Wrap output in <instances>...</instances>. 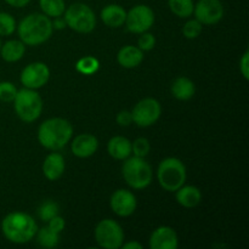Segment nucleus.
Listing matches in <instances>:
<instances>
[{"label": "nucleus", "instance_id": "nucleus-1", "mask_svg": "<svg viewBox=\"0 0 249 249\" xmlns=\"http://www.w3.org/2000/svg\"><path fill=\"white\" fill-rule=\"evenodd\" d=\"M19 39L24 45L38 46L48 41L53 32L50 17L44 14H31L17 26Z\"/></svg>", "mask_w": 249, "mask_h": 249}, {"label": "nucleus", "instance_id": "nucleus-2", "mask_svg": "<svg viewBox=\"0 0 249 249\" xmlns=\"http://www.w3.org/2000/svg\"><path fill=\"white\" fill-rule=\"evenodd\" d=\"M73 136V126L67 119L50 118L40 124L38 140L43 147L50 151H58L65 147Z\"/></svg>", "mask_w": 249, "mask_h": 249}, {"label": "nucleus", "instance_id": "nucleus-3", "mask_svg": "<svg viewBox=\"0 0 249 249\" xmlns=\"http://www.w3.org/2000/svg\"><path fill=\"white\" fill-rule=\"evenodd\" d=\"M1 231L7 241L16 245H23L36 237L38 225L29 214L15 212L2 219Z\"/></svg>", "mask_w": 249, "mask_h": 249}, {"label": "nucleus", "instance_id": "nucleus-4", "mask_svg": "<svg viewBox=\"0 0 249 249\" xmlns=\"http://www.w3.org/2000/svg\"><path fill=\"white\" fill-rule=\"evenodd\" d=\"M186 177V167L179 158L168 157L158 165V182L168 192L178 191L185 184Z\"/></svg>", "mask_w": 249, "mask_h": 249}, {"label": "nucleus", "instance_id": "nucleus-5", "mask_svg": "<svg viewBox=\"0 0 249 249\" xmlns=\"http://www.w3.org/2000/svg\"><path fill=\"white\" fill-rule=\"evenodd\" d=\"M122 174L126 184L134 190H143L152 182V168L145 158L128 157L124 160Z\"/></svg>", "mask_w": 249, "mask_h": 249}, {"label": "nucleus", "instance_id": "nucleus-6", "mask_svg": "<svg viewBox=\"0 0 249 249\" xmlns=\"http://www.w3.org/2000/svg\"><path fill=\"white\" fill-rule=\"evenodd\" d=\"M15 111L18 118L24 123H33L43 112V100L33 89L18 90L14 101Z\"/></svg>", "mask_w": 249, "mask_h": 249}, {"label": "nucleus", "instance_id": "nucleus-7", "mask_svg": "<svg viewBox=\"0 0 249 249\" xmlns=\"http://www.w3.org/2000/svg\"><path fill=\"white\" fill-rule=\"evenodd\" d=\"M65 21L68 28L77 33L88 34L96 27V16L91 7L84 2H74L65 10Z\"/></svg>", "mask_w": 249, "mask_h": 249}, {"label": "nucleus", "instance_id": "nucleus-8", "mask_svg": "<svg viewBox=\"0 0 249 249\" xmlns=\"http://www.w3.org/2000/svg\"><path fill=\"white\" fill-rule=\"evenodd\" d=\"M95 240L105 249H118L124 243V232L122 226L112 219H105L95 229Z\"/></svg>", "mask_w": 249, "mask_h": 249}, {"label": "nucleus", "instance_id": "nucleus-9", "mask_svg": "<svg viewBox=\"0 0 249 249\" xmlns=\"http://www.w3.org/2000/svg\"><path fill=\"white\" fill-rule=\"evenodd\" d=\"M160 114H162V106L157 100L152 97L139 101L131 111L133 122L141 128L153 125L160 119Z\"/></svg>", "mask_w": 249, "mask_h": 249}, {"label": "nucleus", "instance_id": "nucleus-10", "mask_svg": "<svg viewBox=\"0 0 249 249\" xmlns=\"http://www.w3.org/2000/svg\"><path fill=\"white\" fill-rule=\"evenodd\" d=\"M155 23V12L147 5H136L126 12L125 24L129 32L141 34L152 28Z\"/></svg>", "mask_w": 249, "mask_h": 249}, {"label": "nucleus", "instance_id": "nucleus-11", "mask_svg": "<svg viewBox=\"0 0 249 249\" xmlns=\"http://www.w3.org/2000/svg\"><path fill=\"white\" fill-rule=\"evenodd\" d=\"M50 78V70L44 62L29 63L21 73V83L28 89H40Z\"/></svg>", "mask_w": 249, "mask_h": 249}, {"label": "nucleus", "instance_id": "nucleus-12", "mask_svg": "<svg viewBox=\"0 0 249 249\" xmlns=\"http://www.w3.org/2000/svg\"><path fill=\"white\" fill-rule=\"evenodd\" d=\"M194 14L202 24L212 26L224 17V6L220 0H198L194 7Z\"/></svg>", "mask_w": 249, "mask_h": 249}, {"label": "nucleus", "instance_id": "nucleus-13", "mask_svg": "<svg viewBox=\"0 0 249 249\" xmlns=\"http://www.w3.org/2000/svg\"><path fill=\"white\" fill-rule=\"evenodd\" d=\"M109 206L117 215L126 218L136 211L138 202H136V197L133 192L129 190L121 189L114 191V194L111 196Z\"/></svg>", "mask_w": 249, "mask_h": 249}, {"label": "nucleus", "instance_id": "nucleus-14", "mask_svg": "<svg viewBox=\"0 0 249 249\" xmlns=\"http://www.w3.org/2000/svg\"><path fill=\"white\" fill-rule=\"evenodd\" d=\"M179 240L175 230L170 226H160L150 237L151 249H177Z\"/></svg>", "mask_w": 249, "mask_h": 249}, {"label": "nucleus", "instance_id": "nucleus-15", "mask_svg": "<svg viewBox=\"0 0 249 249\" xmlns=\"http://www.w3.org/2000/svg\"><path fill=\"white\" fill-rule=\"evenodd\" d=\"M72 152L78 158L91 157L99 148V141L91 134H80L72 141Z\"/></svg>", "mask_w": 249, "mask_h": 249}, {"label": "nucleus", "instance_id": "nucleus-16", "mask_svg": "<svg viewBox=\"0 0 249 249\" xmlns=\"http://www.w3.org/2000/svg\"><path fill=\"white\" fill-rule=\"evenodd\" d=\"M65 168L66 163L63 156L53 151L44 160L43 174L50 181H55V180H58L62 177L63 173H65Z\"/></svg>", "mask_w": 249, "mask_h": 249}, {"label": "nucleus", "instance_id": "nucleus-17", "mask_svg": "<svg viewBox=\"0 0 249 249\" xmlns=\"http://www.w3.org/2000/svg\"><path fill=\"white\" fill-rule=\"evenodd\" d=\"M126 11L118 4H109L101 10V19L109 28H119L125 23Z\"/></svg>", "mask_w": 249, "mask_h": 249}, {"label": "nucleus", "instance_id": "nucleus-18", "mask_svg": "<svg viewBox=\"0 0 249 249\" xmlns=\"http://www.w3.org/2000/svg\"><path fill=\"white\" fill-rule=\"evenodd\" d=\"M142 60L143 51L140 50L138 46L133 45L123 46L117 55V61H118L119 65L124 68H128V70L138 67L142 62Z\"/></svg>", "mask_w": 249, "mask_h": 249}, {"label": "nucleus", "instance_id": "nucleus-19", "mask_svg": "<svg viewBox=\"0 0 249 249\" xmlns=\"http://www.w3.org/2000/svg\"><path fill=\"white\" fill-rule=\"evenodd\" d=\"M107 151L114 160H124L131 155V141L124 136H114L107 143Z\"/></svg>", "mask_w": 249, "mask_h": 249}, {"label": "nucleus", "instance_id": "nucleus-20", "mask_svg": "<svg viewBox=\"0 0 249 249\" xmlns=\"http://www.w3.org/2000/svg\"><path fill=\"white\" fill-rule=\"evenodd\" d=\"M177 192V201L180 206L185 208H195L198 206L202 201V192L198 187L187 185H182Z\"/></svg>", "mask_w": 249, "mask_h": 249}, {"label": "nucleus", "instance_id": "nucleus-21", "mask_svg": "<svg viewBox=\"0 0 249 249\" xmlns=\"http://www.w3.org/2000/svg\"><path fill=\"white\" fill-rule=\"evenodd\" d=\"M195 92H196V87L189 78L179 77L173 82L172 94L175 99L180 100V101H187L194 97Z\"/></svg>", "mask_w": 249, "mask_h": 249}, {"label": "nucleus", "instance_id": "nucleus-22", "mask_svg": "<svg viewBox=\"0 0 249 249\" xmlns=\"http://www.w3.org/2000/svg\"><path fill=\"white\" fill-rule=\"evenodd\" d=\"M26 51V45L21 40H9L1 44L0 55L6 62H17L21 60Z\"/></svg>", "mask_w": 249, "mask_h": 249}, {"label": "nucleus", "instance_id": "nucleus-23", "mask_svg": "<svg viewBox=\"0 0 249 249\" xmlns=\"http://www.w3.org/2000/svg\"><path fill=\"white\" fill-rule=\"evenodd\" d=\"M168 6L175 16L189 18L194 14V0H168Z\"/></svg>", "mask_w": 249, "mask_h": 249}, {"label": "nucleus", "instance_id": "nucleus-24", "mask_svg": "<svg viewBox=\"0 0 249 249\" xmlns=\"http://www.w3.org/2000/svg\"><path fill=\"white\" fill-rule=\"evenodd\" d=\"M39 6L44 15L55 18L65 14L66 2L65 0H39Z\"/></svg>", "mask_w": 249, "mask_h": 249}, {"label": "nucleus", "instance_id": "nucleus-25", "mask_svg": "<svg viewBox=\"0 0 249 249\" xmlns=\"http://www.w3.org/2000/svg\"><path fill=\"white\" fill-rule=\"evenodd\" d=\"M36 241L43 248H55L60 242V233L51 230L49 226L36 231Z\"/></svg>", "mask_w": 249, "mask_h": 249}, {"label": "nucleus", "instance_id": "nucleus-26", "mask_svg": "<svg viewBox=\"0 0 249 249\" xmlns=\"http://www.w3.org/2000/svg\"><path fill=\"white\" fill-rule=\"evenodd\" d=\"M100 62L97 58L92 57V56H84V57L79 58L75 63V70L79 73L84 75H91L99 71Z\"/></svg>", "mask_w": 249, "mask_h": 249}, {"label": "nucleus", "instance_id": "nucleus-27", "mask_svg": "<svg viewBox=\"0 0 249 249\" xmlns=\"http://www.w3.org/2000/svg\"><path fill=\"white\" fill-rule=\"evenodd\" d=\"M58 212H60L58 204L56 203V202L49 199V201H45L40 207H39L38 215L39 218H40V220L48 223V221L50 220V219H53V216L58 215Z\"/></svg>", "mask_w": 249, "mask_h": 249}, {"label": "nucleus", "instance_id": "nucleus-28", "mask_svg": "<svg viewBox=\"0 0 249 249\" xmlns=\"http://www.w3.org/2000/svg\"><path fill=\"white\" fill-rule=\"evenodd\" d=\"M16 31V21L7 12H0V36H9Z\"/></svg>", "mask_w": 249, "mask_h": 249}, {"label": "nucleus", "instance_id": "nucleus-29", "mask_svg": "<svg viewBox=\"0 0 249 249\" xmlns=\"http://www.w3.org/2000/svg\"><path fill=\"white\" fill-rule=\"evenodd\" d=\"M151 145L150 141L145 138H139L131 143V153H134V156L136 157L145 158L146 156L150 153Z\"/></svg>", "mask_w": 249, "mask_h": 249}, {"label": "nucleus", "instance_id": "nucleus-30", "mask_svg": "<svg viewBox=\"0 0 249 249\" xmlns=\"http://www.w3.org/2000/svg\"><path fill=\"white\" fill-rule=\"evenodd\" d=\"M202 26L203 24L199 21H197L196 18L190 19L182 27V34L187 39H196L202 33Z\"/></svg>", "mask_w": 249, "mask_h": 249}, {"label": "nucleus", "instance_id": "nucleus-31", "mask_svg": "<svg viewBox=\"0 0 249 249\" xmlns=\"http://www.w3.org/2000/svg\"><path fill=\"white\" fill-rule=\"evenodd\" d=\"M17 88L11 82H1L0 83V101L2 102H12L16 97Z\"/></svg>", "mask_w": 249, "mask_h": 249}, {"label": "nucleus", "instance_id": "nucleus-32", "mask_svg": "<svg viewBox=\"0 0 249 249\" xmlns=\"http://www.w3.org/2000/svg\"><path fill=\"white\" fill-rule=\"evenodd\" d=\"M156 45V38L153 34L147 33H141L140 38L138 40V48L142 51H150L155 48Z\"/></svg>", "mask_w": 249, "mask_h": 249}, {"label": "nucleus", "instance_id": "nucleus-33", "mask_svg": "<svg viewBox=\"0 0 249 249\" xmlns=\"http://www.w3.org/2000/svg\"><path fill=\"white\" fill-rule=\"evenodd\" d=\"M48 226L51 229V230L55 231V232L61 233L63 231V229H65V226H66L65 219H63L62 216H60V215L53 216V219H50V220L48 221Z\"/></svg>", "mask_w": 249, "mask_h": 249}, {"label": "nucleus", "instance_id": "nucleus-34", "mask_svg": "<svg viewBox=\"0 0 249 249\" xmlns=\"http://www.w3.org/2000/svg\"><path fill=\"white\" fill-rule=\"evenodd\" d=\"M240 72L246 80L249 79V51H246L241 57Z\"/></svg>", "mask_w": 249, "mask_h": 249}, {"label": "nucleus", "instance_id": "nucleus-35", "mask_svg": "<svg viewBox=\"0 0 249 249\" xmlns=\"http://www.w3.org/2000/svg\"><path fill=\"white\" fill-rule=\"evenodd\" d=\"M117 123L121 126H129L133 123V116L129 111H121L117 114Z\"/></svg>", "mask_w": 249, "mask_h": 249}, {"label": "nucleus", "instance_id": "nucleus-36", "mask_svg": "<svg viewBox=\"0 0 249 249\" xmlns=\"http://www.w3.org/2000/svg\"><path fill=\"white\" fill-rule=\"evenodd\" d=\"M29 1H31V0H5V2H6V4H9L10 6L18 7V9H21V7H24L26 5H28Z\"/></svg>", "mask_w": 249, "mask_h": 249}, {"label": "nucleus", "instance_id": "nucleus-37", "mask_svg": "<svg viewBox=\"0 0 249 249\" xmlns=\"http://www.w3.org/2000/svg\"><path fill=\"white\" fill-rule=\"evenodd\" d=\"M51 22H53V28L58 29V31H60V29H63V28H65V27H67L65 18H62V16L55 17V19H53V21H51Z\"/></svg>", "mask_w": 249, "mask_h": 249}, {"label": "nucleus", "instance_id": "nucleus-38", "mask_svg": "<svg viewBox=\"0 0 249 249\" xmlns=\"http://www.w3.org/2000/svg\"><path fill=\"white\" fill-rule=\"evenodd\" d=\"M121 248H123V249H142V245L139 242H136V241H131V242L123 243Z\"/></svg>", "mask_w": 249, "mask_h": 249}, {"label": "nucleus", "instance_id": "nucleus-39", "mask_svg": "<svg viewBox=\"0 0 249 249\" xmlns=\"http://www.w3.org/2000/svg\"><path fill=\"white\" fill-rule=\"evenodd\" d=\"M0 49H1V40H0Z\"/></svg>", "mask_w": 249, "mask_h": 249}]
</instances>
